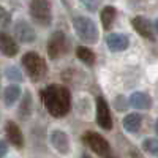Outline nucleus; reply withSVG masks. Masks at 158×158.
<instances>
[{
    "mask_svg": "<svg viewBox=\"0 0 158 158\" xmlns=\"http://www.w3.org/2000/svg\"><path fill=\"white\" fill-rule=\"evenodd\" d=\"M41 100L49 115L62 118L71 111V92L63 84H49L41 92Z\"/></svg>",
    "mask_w": 158,
    "mask_h": 158,
    "instance_id": "f257e3e1",
    "label": "nucleus"
},
{
    "mask_svg": "<svg viewBox=\"0 0 158 158\" xmlns=\"http://www.w3.org/2000/svg\"><path fill=\"white\" fill-rule=\"evenodd\" d=\"M49 141L60 155H68L71 152V142L68 135L62 130H52L49 133Z\"/></svg>",
    "mask_w": 158,
    "mask_h": 158,
    "instance_id": "9d476101",
    "label": "nucleus"
},
{
    "mask_svg": "<svg viewBox=\"0 0 158 158\" xmlns=\"http://www.w3.org/2000/svg\"><path fill=\"white\" fill-rule=\"evenodd\" d=\"M6 153H8V144H6V141L0 139V158H5Z\"/></svg>",
    "mask_w": 158,
    "mask_h": 158,
    "instance_id": "393cba45",
    "label": "nucleus"
},
{
    "mask_svg": "<svg viewBox=\"0 0 158 158\" xmlns=\"http://www.w3.org/2000/svg\"><path fill=\"white\" fill-rule=\"evenodd\" d=\"M97 123L100 128L104 131L112 130V115H111V108L108 101L104 100V97H97Z\"/></svg>",
    "mask_w": 158,
    "mask_h": 158,
    "instance_id": "0eeeda50",
    "label": "nucleus"
},
{
    "mask_svg": "<svg viewBox=\"0 0 158 158\" xmlns=\"http://www.w3.org/2000/svg\"><path fill=\"white\" fill-rule=\"evenodd\" d=\"M155 133H156V136H158V118H156V120H155Z\"/></svg>",
    "mask_w": 158,
    "mask_h": 158,
    "instance_id": "bb28decb",
    "label": "nucleus"
},
{
    "mask_svg": "<svg viewBox=\"0 0 158 158\" xmlns=\"http://www.w3.org/2000/svg\"><path fill=\"white\" fill-rule=\"evenodd\" d=\"M22 67L27 73V76L30 77L32 82H40L43 77H46L48 74V63L44 62V59L38 54V52H25L21 59Z\"/></svg>",
    "mask_w": 158,
    "mask_h": 158,
    "instance_id": "f03ea898",
    "label": "nucleus"
},
{
    "mask_svg": "<svg viewBox=\"0 0 158 158\" xmlns=\"http://www.w3.org/2000/svg\"><path fill=\"white\" fill-rule=\"evenodd\" d=\"M21 95H22V89L19 84H10L8 87H5L3 90V103L6 108H11L15 106V103L21 100Z\"/></svg>",
    "mask_w": 158,
    "mask_h": 158,
    "instance_id": "f3484780",
    "label": "nucleus"
},
{
    "mask_svg": "<svg viewBox=\"0 0 158 158\" xmlns=\"http://www.w3.org/2000/svg\"><path fill=\"white\" fill-rule=\"evenodd\" d=\"M128 98L125 97V95H117L115 97V100H114V108H115V111H118V112H125L127 109H128Z\"/></svg>",
    "mask_w": 158,
    "mask_h": 158,
    "instance_id": "4be33fe9",
    "label": "nucleus"
},
{
    "mask_svg": "<svg viewBox=\"0 0 158 158\" xmlns=\"http://www.w3.org/2000/svg\"><path fill=\"white\" fill-rule=\"evenodd\" d=\"M11 24V13L5 10L3 6H0V25L2 27H8Z\"/></svg>",
    "mask_w": 158,
    "mask_h": 158,
    "instance_id": "5701e85b",
    "label": "nucleus"
},
{
    "mask_svg": "<svg viewBox=\"0 0 158 158\" xmlns=\"http://www.w3.org/2000/svg\"><path fill=\"white\" fill-rule=\"evenodd\" d=\"M68 48H70V41H68L67 33L62 30L52 32L49 40H48V44H46L48 57L51 60H59L60 57L68 54V51H70Z\"/></svg>",
    "mask_w": 158,
    "mask_h": 158,
    "instance_id": "423d86ee",
    "label": "nucleus"
},
{
    "mask_svg": "<svg viewBox=\"0 0 158 158\" xmlns=\"http://www.w3.org/2000/svg\"><path fill=\"white\" fill-rule=\"evenodd\" d=\"M29 15L40 27H49L52 24V5L48 0H32L29 3Z\"/></svg>",
    "mask_w": 158,
    "mask_h": 158,
    "instance_id": "39448f33",
    "label": "nucleus"
},
{
    "mask_svg": "<svg viewBox=\"0 0 158 158\" xmlns=\"http://www.w3.org/2000/svg\"><path fill=\"white\" fill-rule=\"evenodd\" d=\"M82 144L90 149L95 155H98L100 158H118L117 153L112 152V147L106 138H103L97 131H85L82 135Z\"/></svg>",
    "mask_w": 158,
    "mask_h": 158,
    "instance_id": "7ed1b4c3",
    "label": "nucleus"
},
{
    "mask_svg": "<svg viewBox=\"0 0 158 158\" xmlns=\"http://www.w3.org/2000/svg\"><path fill=\"white\" fill-rule=\"evenodd\" d=\"M5 136H6L8 142L11 146H15L16 149H22L25 146V138H24L22 131H21V128L16 122L8 120L5 123Z\"/></svg>",
    "mask_w": 158,
    "mask_h": 158,
    "instance_id": "9b49d317",
    "label": "nucleus"
},
{
    "mask_svg": "<svg viewBox=\"0 0 158 158\" xmlns=\"http://www.w3.org/2000/svg\"><path fill=\"white\" fill-rule=\"evenodd\" d=\"M81 158H92V156H90V153H87V152H84V153L81 155Z\"/></svg>",
    "mask_w": 158,
    "mask_h": 158,
    "instance_id": "cd10ccee",
    "label": "nucleus"
},
{
    "mask_svg": "<svg viewBox=\"0 0 158 158\" xmlns=\"http://www.w3.org/2000/svg\"><path fill=\"white\" fill-rule=\"evenodd\" d=\"M152 97L146 92H133L128 98V104L138 111H149L152 108Z\"/></svg>",
    "mask_w": 158,
    "mask_h": 158,
    "instance_id": "f8f14e48",
    "label": "nucleus"
},
{
    "mask_svg": "<svg viewBox=\"0 0 158 158\" xmlns=\"http://www.w3.org/2000/svg\"><path fill=\"white\" fill-rule=\"evenodd\" d=\"M32 112H33V97H32L30 90H25L21 95V103H19V108H18V117L22 122H25L32 117Z\"/></svg>",
    "mask_w": 158,
    "mask_h": 158,
    "instance_id": "ddd939ff",
    "label": "nucleus"
},
{
    "mask_svg": "<svg viewBox=\"0 0 158 158\" xmlns=\"http://www.w3.org/2000/svg\"><path fill=\"white\" fill-rule=\"evenodd\" d=\"M131 25L133 29L136 30L138 35H141L142 38L149 40V41H153L155 40V30H153V24L149 18L142 16V15H138L131 19Z\"/></svg>",
    "mask_w": 158,
    "mask_h": 158,
    "instance_id": "6e6552de",
    "label": "nucleus"
},
{
    "mask_svg": "<svg viewBox=\"0 0 158 158\" xmlns=\"http://www.w3.org/2000/svg\"><path fill=\"white\" fill-rule=\"evenodd\" d=\"M152 24H153V30H155V32L158 33V18H156V19H155V21H153Z\"/></svg>",
    "mask_w": 158,
    "mask_h": 158,
    "instance_id": "a878e982",
    "label": "nucleus"
},
{
    "mask_svg": "<svg viewBox=\"0 0 158 158\" xmlns=\"http://www.w3.org/2000/svg\"><path fill=\"white\" fill-rule=\"evenodd\" d=\"M117 18V10L111 5H106L103 6V10L100 11V21H101V25H103V30H111L112 25H114V21Z\"/></svg>",
    "mask_w": 158,
    "mask_h": 158,
    "instance_id": "a211bd4d",
    "label": "nucleus"
},
{
    "mask_svg": "<svg viewBox=\"0 0 158 158\" xmlns=\"http://www.w3.org/2000/svg\"><path fill=\"white\" fill-rule=\"evenodd\" d=\"M15 36L19 43L30 44L36 40V32L27 21L19 19V21L15 22Z\"/></svg>",
    "mask_w": 158,
    "mask_h": 158,
    "instance_id": "1a4fd4ad",
    "label": "nucleus"
},
{
    "mask_svg": "<svg viewBox=\"0 0 158 158\" xmlns=\"http://www.w3.org/2000/svg\"><path fill=\"white\" fill-rule=\"evenodd\" d=\"M122 125H123L127 133L135 135V133H138V131L141 130V127H142V115L139 112L127 114L123 117V120H122Z\"/></svg>",
    "mask_w": 158,
    "mask_h": 158,
    "instance_id": "dca6fc26",
    "label": "nucleus"
},
{
    "mask_svg": "<svg viewBox=\"0 0 158 158\" xmlns=\"http://www.w3.org/2000/svg\"><path fill=\"white\" fill-rule=\"evenodd\" d=\"M81 3H82L90 13H95V11L98 10V6L101 5L100 2H89V0H84V2H81Z\"/></svg>",
    "mask_w": 158,
    "mask_h": 158,
    "instance_id": "b1692460",
    "label": "nucleus"
},
{
    "mask_svg": "<svg viewBox=\"0 0 158 158\" xmlns=\"http://www.w3.org/2000/svg\"><path fill=\"white\" fill-rule=\"evenodd\" d=\"M73 29L81 41L87 44H95L100 40V30L97 24L87 16H76L73 18Z\"/></svg>",
    "mask_w": 158,
    "mask_h": 158,
    "instance_id": "20e7f679",
    "label": "nucleus"
},
{
    "mask_svg": "<svg viewBox=\"0 0 158 158\" xmlns=\"http://www.w3.org/2000/svg\"><path fill=\"white\" fill-rule=\"evenodd\" d=\"M106 44L112 52H123L130 46V38L125 33H111L106 38Z\"/></svg>",
    "mask_w": 158,
    "mask_h": 158,
    "instance_id": "2eb2a0df",
    "label": "nucleus"
},
{
    "mask_svg": "<svg viewBox=\"0 0 158 158\" xmlns=\"http://www.w3.org/2000/svg\"><path fill=\"white\" fill-rule=\"evenodd\" d=\"M0 52L5 57H15L19 52V44L16 43V40L6 32H0Z\"/></svg>",
    "mask_w": 158,
    "mask_h": 158,
    "instance_id": "4468645a",
    "label": "nucleus"
},
{
    "mask_svg": "<svg viewBox=\"0 0 158 158\" xmlns=\"http://www.w3.org/2000/svg\"><path fill=\"white\" fill-rule=\"evenodd\" d=\"M142 150L153 158H158V138H146L142 141Z\"/></svg>",
    "mask_w": 158,
    "mask_h": 158,
    "instance_id": "aec40b11",
    "label": "nucleus"
},
{
    "mask_svg": "<svg viewBox=\"0 0 158 158\" xmlns=\"http://www.w3.org/2000/svg\"><path fill=\"white\" fill-rule=\"evenodd\" d=\"M5 76H6L8 81L15 82V84L24 81V76H22V73H21V70H19L18 67H8V68L5 70Z\"/></svg>",
    "mask_w": 158,
    "mask_h": 158,
    "instance_id": "412c9836",
    "label": "nucleus"
},
{
    "mask_svg": "<svg viewBox=\"0 0 158 158\" xmlns=\"http://www.w3.org/2000/svg\"><path fill=\"white\" fill-rule=\"evenodd\" d=\"M76 57L84 65H87V67H94L97 62V54L87 46H77L76 48Z\"/></svg>",
    "mask_w": 158,
    "mask_h": 158,
    "instance_id": "6ab92c4d",
    "label": "nucleus"
}]
</instances>
